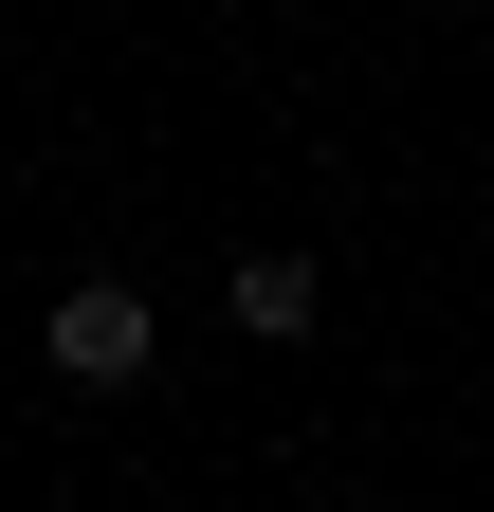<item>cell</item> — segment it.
<instances>
[{"instance_id":"cell-2","label":"cell","mask_w":494,"mask_h":512,"mask_svg":"<svg viewBox=\"0 0 494 512\" xmlns=\"http://www.w3.org/2000/svg\"><path fill=\"white\" fill-rule=\"evenodd\" d=\"M238 330H257V348L312 330V256H238Z\"/></svg>"},{"instance_id":"cell-1","label":"cell","mask_w":494,"mask_h":512,"mask_svg":"<svg viewBox=\"0 0 494 512\" xmlns=\"http://www.w3.org/2000/svg\"><path fill=\"white\" fill-rule=\"evenodd\" d=\"M37 348L74 366V384H147V293H110V275H92V293H55V330H37Z\"/></svg>"}]
</instances>
